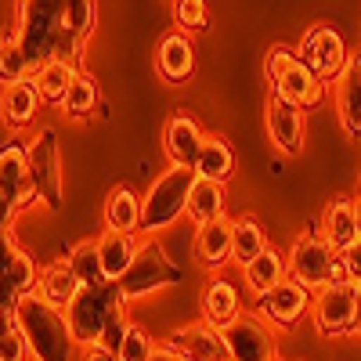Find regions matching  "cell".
<instances>
[{
    "label": "cell",
    "mask_w": 361,
    "mask_h": 361,
    "mask_svg": "<svg viewBox=\"0 0 361 361\" xmlns=\"http://www.w3.org/2000/svg\"><path fill=\"white\" fill-rule=\"evenodd\" d=\"M22 340L29 347V357L33 361H73L76 357V340L69 333L66 314L51 307L40 293H29L22 304L15 307Z\"/></svg>",
    "instance_id": "1"
},
{
    "label": "cell",
    "mask_w": 361,
    "mask_h": 361,
    "mask_svg": "<svg viewBox=\"0 0 361 361\" xmlns=\"http://www.w3.org/2000/svg\"><path fill=\"white\" fill-rule=\"evenodd\" d=\"M62 15H66V0H18L15 4L11 29L33 69L58 58V47H62Z\"/></svg>",
    "instance_id": "2"
},
{
    "label": "cell",
    "mask_w": 361,
    "mask_h": 361,
    "mask_svg": "<svg viewBox=\"0 0 361 361\" xmlns=\"http://www.w3.org/2000/svg\"><path fill=\"white\" fill-rule=\"evenodd\" d=\"M286 264H289V279L311 293L325 289L329 282H350L343 253H336L318 231H300L286 253Z\"/></svg>",
    "instance_id": "3"
},
{
    "label": "cell",
    "mask_w": 361,
    "mask_h": 361,
    "mask_svg": "<svg viewBox=\"0 0 361 361\" xmlns=\"http://www.w3.org/2000/svg\"><path fill=\"white\" fill-rule=\"evenodd\" d=\"M195 188V170L170 166L163 177L152 180V188L141 195V231L137 235H159L173 221L188 214V195Z\"/></svg>",
    "instance_id": "4"
},
{
    "label": "cell",
    "mask_w": 361,
    "mask_h": 361,
    "mask_svg": "<svg viewBox=\"0 0 361 361\" xmlns=\"http://www.w3.org/2000/svg\"><path fill=\"white\" fill-rule=\"evenodd\" d=\"M264 73H267V83H271V98H282L296 109H314L322 102L325 80H318L304 62H300L296 47L275 44L264 58Z\"/></svg>",
    "instance_id": "5"
},
{
    "label": "cell",
    "mask_w": 361,
    "mask_h": 361,
    "mask_svg": "<svg viewBox=\"0 0 361 361\" xmlns=\"http://www.w3.org/2000/svg\"><path fill=\"white\" fill-rule=\"evenodd\" d=\"M127 300L119 293L116 282H98V286H83L76 293V300L62 311L69 322V333L80 347H94L105 336V325L116 311H123Z\"/></svg>",
    "instance_id": "6"
},
{
    "label": "cell",
    "mask_w": 361,
    "mask_h": 361,
    "mask_svg": "<svg viewBox=\"0 0 361 361\" xmlns=\"http://www.w3.org/2000/svg\"><path fill=\"white\" fill-rule=\"evenodd\" d=\"M177 282H180V267L166 257V250L156 243V238H145L130 271L116 286H119L127 304H134V300H145V296H152L166 286H177Z\"/></svg>",
    "instance_id": "7"
},
{
    "label": "cell",
    "mask_w": 361,
    "mask_h": 361,
    "mask_svg": "<svg viewBox=\"0 0 361 361\" xmlns=\"http://www.w3.org/2000/svg\"><path fill=\"white\" fill-rule=\"evenodd\" d=\"M29 177L37 188V202H44L47 209H62V148L51 127L37 130V137L29 141Z\"/></svg>",
    "instance_id": "8"
},
{
    "label": "cell",
    "mask_w": 361,
    "mask_h": 361,
    "mask_svg": "<svg viewBox=\"0 0 361 361\" xmlns=\"http://www.w3.org/2000/svg\"><path fill=\"white\" fill-rule=\"evenodd\" d=\"M311 300H314L311 289H304L300 282L286 279V282H279L275 289H267L264 296H253V314H257L260 322H267L271 329H282V333H289V329H296L300 322L311 314Z\"/></svg>",
    "instance_id": "9"
},
{
    "label": "cell",
    "mask_w": 361,
    "mask_h": 361,
    "mask_svg": "<svg viewBox=\"0 0 361 361\" xmlns=\"http://www.w3.org/2000/svg\"><path fill=\"white\" fill-rule=\"evenodd\" d=\"M314 329L325 340H340L354 333V282H329L311 300Z\"/></svg>",
    "instance_id": "10"
},
{
    "label": "cell",
    "mask_w": 361,
    "mask_h": 361,
    "mask_svg": "<svg viewBox=\"0 0 361 361\" xmlns=\"http://www.w3.org/2000/svg\"><path fill=\"white\" fill-rule=\"evenodd\" d=\"M296 54L318 80H336L343 73V66H347V58H350L343 37L336 33L333 25H311L307 33L300 37Z\"/></svg>",
    "instance_id": "11"
},
{
    "label": "cell",
    "mask_w": 361,
    "mask_h": 361,
    "mask_svg": "<svg viewBox=\"0 0 361 361\" xmlns=\"http://www.w3.org/2000/svg\"><path fill=\"white\" fill-rule=\"evenodd\" d=\"M163 347L177 357H188V361H231V350L224 343V333L214 329L209 322H188V325H177L173 333H166Z\"/></svg>",
    "instance_id": "12"
},
{
    "label": "cell",
    "mask_w": 361,
    "mask_h": 361,
    "mask_svg": "<svg viewBox=\"0 0 361 361\" xmlns=\"http://www.w3.org/2000/svg\"><path fill=\"white\" fill-rule=\"evenodd\" d=\"M224 333V343L231 350V361H275V329L267 322H260L253 311L250 314H238Z\"/></svg>",
    "instance_id": "13"
},
{
    "label": "cell",
    "mask_w": 361,
    "mask_h": 361,
    "mask_svg": "<svg viewBox=\"0 0 361 361\" xmlns=\"http://www.w3.org/2000/svg\"><path fill=\"white\" fill-rule=\"evenodd\" d=\"M0 192L15 202L18 214L37 202V188L33 177H29V145L8 141L0 148Z\"/></svg>",
    "instance_id": "14"
},
{
    "label": "cell",
    "mask_w": 361,
    "mask_h": 361,
    "mask_svg": "<svg viewBox=\"0 0 361 361\" xmlns=\"http://www.w3.org/2000/svg\"><path fill=\"white\" fill-rule=\"evenodd\" d=\"M264 123H267L271 145H275L282 156H300L304 152V137H307L304 109H296V105H289L282 98H271L267 112H264Z\"/></svg>",
    "instance_id": "15"
},
{
    "label": "cell",
    "mask_w": 361,
    "mask_h": 361,
    "mask_svg": "<svg viewBox=\"0 0 361 361\" xmlns=\"http://www.w3.org/2000/svg\"><path fill=\"white\" fill-rule=\"evenodd\" d=\"M98 22V0H66V15H62V47L58 58L69 66L83 62V44L94 33Z\"/></svg>",
    "instance_id": "16"
},
{
    "label": "cell",
    "mask_w": 361,
    "mask_h": 361,
    "mask_svg": "<svg viewBox=\"0 0 361 361\" xmlns=\"http://www.w3.org/2000/svg\"><path fill=\"white\" fill-rule=\"evenodd\" d=\"M202 141H206V130L195 116L188 112H177L166 119V127H163V148H166V156L173 166H195L199 152H202Z\"/></svg>",
    "instance_id": "17"
},
{
    "label": "cell",
    "mask_w": 361,
    "mask_h": 361,
    "mask_svg": "<svg viewBox=\"0 0 361 361\" xmlns=\"http://www.w3.org/2000/svg\"><path fill=\"white\" fill-rule=\"evenodd\" d=\"M336 116L347 137H361V51L347 58L343 73L336 76Z\"/></svg>",
    "instance_id": "18"
},
{
    "label": "cell",
    "mask_w": 361,
    "mask_h": 361,
    "mask_svg": "<svg viewBox=\"0 0 361 361\" xmlns=\"http://www.w3.org/2000/svg\"><path fill=\"white\" fill-rule=\"evenodd\" d=\"M156 73L166 80V83H188L192 73H195V47L188 40V33H163L159 44H156Z\"/></svg>",
    "instance_id": "19"
},
{
    "label": "cell",
    "mask_w": 361,
    "mask_h": 361,
    "mask_svg": "<svg viewBox=\"0 0 361 361\" xmlns=\"http://www.w3.org/2000/svg\"><path fill=\"white\" fill-rule=\"evenodd\" d=\"M199 311H202V322H209L214 329H228L238 314H246L243 311V293H238L235 282H228L224 275H214L199 296Z\"/></svg>",
    "instance_id": "20"
},
{
    "label": "cell",
    "mask_w": 361,
    "mask_h": 361,
    "mask_svg": "<svg viewBox=\"0 0 361 361\" xmlns=\"http://www.w3.org/2000/svg\"><path fill=\"white\" fill-rule=\"evenodd\" d=\"M94 250H98V264H102V279H105V282H119V279L130 271V264H134L141 243H137V235L105 228V231L94 238Z\"/></svg>",
    "instance_id": "21"
},
{
    "label": "cell",
    "mask_w": 361,
    "mask_h": 361,
    "mask_svg": "<svg viewBox=\"0 0 361 361\" xmlns=\"http://www.w3.org/2000/svg\"><path fill=\"white\" fill-rule=\"evenodd\" d=\"M40 102H44V98H40V90H37L33 76H25V80L4 87V90H0V119H4V127L15 130V134L25 130V127L37 119Z\"/></svg>",
    "instance_id": "22"
},
{
    "label": "cell",
    "mask_w": 361,
    "mask_h": 361,
    "mask_svg": "<svg viewBox=\"0 0 361 361\" xmlns=\"http://www.w3.org/2000/svg\"><path fill=\"white\" fill-rule=\"evenodd\" d=\"M195 260L209 271L231 264V217H217L195 228Z\"/></svg>",
    "instance_id": "23"
},
{
    "label": "cell",
    "mask_w": 361,
    "mask_h": 361,
    "mask_svg": "<svg viewBox=\"0 0 361 361\" xmlns=\"http://www.w3.org/2000/svg\"><path fill=\"white\" fill-rule=\"evenodd\" d=\"M37 282H40V267L33 264L29 250H22L15 264L0 275V311H15L29 293H37Z\"/></svg>",
    "instance_id": "24"
},
{
    "label": "cell",
    "mask_w": 361,
    "mask_h": 361,
    "mask_svg": "<svg viewBox=\"0 0 361 361\" xmlns=\"http://www.w3.org/2000/svg\"><path fill=\"white\" fill-rule=\"evenodd\" d=\"M336 253H347L357 243V224H354V199L336 195L322 214V231H318Z\"/></svg>",
    "instance_id": "25"
},
{
    "label": "cell",
    "mask_w": 361,
    "mask_h": 361,
    "mask_svg": "<svg viewBox=\"0 0 361 361\" xmlns=\"http://www.w3.org/2000/svg\"><path fill=\"white\" fill-rule=\"evenodd\" d=\"M286 279H289V264H286V253L275 250V246H267L264 253H257L243 267V282H246V293L250 296H264L267 289H275Z\"/></svg>",
    "instance_id": "26"
},
{
    "label": "cell",
    "mask_w": 361,
    "mask_h": 361,
    "mask_svg": "<svg viewBox=\"0 0 361 361\" xmlns=\"http://www.w3.org/2000/svg\"><path fill=\"white\" fill-rule=\"evenodd\" d=\"M80 279H76V271L69 267V260H51L47 267H40V282H37V293L47 300L51 307L58 311H66L76 293H80Z\"/></svg>",
    "instance_id": "27"
},
{
    "label": "cell",
    "mask_w": 361,
    "mask_h": 361,
    "mask_svg": "<svg viewBox=\"0 0 361 361\" xmlns=\"http://www.w3.org/2000/svg\"><path fill=\"white\" fill-rule=\"evenodd\" d=\"M192 170H195L199 180H217V185H228V177L235 173V148H231V141L221 137V134H206L202 152H199Z\"/></svg>",
    "instance_id": "28"
},
{
    "label": "cell",
    "mask_w": 361,
    "mask_h": 361,
    "mask_svg": "<svg viewBox=\"0 0 361 361\" xmlns=\"http://www.w3.org/2000/svg\"><path fill=\"white\" fill-rule=\"evenodd\" d=\"M105 228L127 231V235H137L141 231V199H137V192L130 185L112 188V195L105 202Z\"/></svg>",
    "instance_id": "29"
},
{
    "label": "cell",
    "mask_w": 361,
    "mask_h": 361,
    "mask_svg": "<svg viewBox=\"0 0 361 361\" xmlns=\"http://www.w3.org/2000/svg\"><path fill=\"white\" fill-rule=\"evenodd\" d=\"M76 73H80L76 66L62 62V58H51V62H44L40 69H33V83H37L40 98H44L47 105L62 109V102H66V94H69V83L76 80Z\"/></svg>",
    "instance_id": "30"
},
{
    "label": "cell",
    "mask_w": 361,
    "mask_h": 361,
    "mask_svg": "<svg viewBox=\"0 0 361 361\" xmlns=\"http://www.w3.org/2000/svg\"><path fill=\"white\" fill-rule=\"evenodd\" d=\"M264 250H267V235H264V224L253 214H243L238 221H231V264L246 267Z\"/></svg>",
    "instance_id": "31"
},
{
    "label": "cell",
    "mask_w": 361,
    "mask_h": 361,
    "mask_svg": "<svg viewBox=\"0 0 361 361\" xmlns=\"http://www.w3.org/2000/svg\"><path fill=\"white\" fill-rule=\"evenodd\" d=\"M224 202H228V188L217 185V180H199L195 177V188L188 195V221L192 224H206V221H217L224 217Z\"/></svg>",
    "instance_id": "32"
},
{
    "label": "cell",
    "mask_w": 361,
    "mask_h": 361,
    "mask_svg": "<svg viewBox=\"0 0 361 361\" xmlns=\"http://www.w3.org/2000/svg\"><path fill=\"white\" fill-rule=\"evenodd\" d=\"M25 76H33V66H29V58H25L18 37H15V29H8V33L0 37V83L11 87V83H18Z\"/></svg>",
    "instance_id": "33"
},
{
    "label": "cell",
    "mask_w": 361,
    "mask_h": 361,
    "mask_svg": "<svg viewBox=\"0 0 361 361\" xmlns=\"http://www.w3.org/2000/svg\"><path fill=\"white\" fill-rule=\"evenodd\" d=\"M94 109H98V83L90 80L87 73H76V80L69 83V94L62 102V112L69 119H83V116H90Z\"/></svg>",
    "instance_id": "34"
},
{
    "label": "cell",
    "mask_w": 361,
    "mask_h": 361,
    "mask_svg": "<svg viewBox=\"0 0 361 361\" xmlns=\"http://www.w3.org/2000/svg\"><path fill=\"white\" fill-rule=\"evenodd\" d=\"M29 347L22 340V329L15 311H0V361H25Z\"/></svg>",
    "instance_id": "35"
},
{
    "label": "cell",
    "mask_w": 361,
    "mask_h": 361,
    "mask_svg": "<svg viewBox=\"0 0 361 361\" xmlns=\"http://www.w3.org/2000/svg\"><path fill=\"white\" fill-rule=\"evenodd\" d=\"M66 260H69V267L76 271L80 286H98V282H105V279H102V264H98V250H94V243H80V246H73Z\"/></svg>",
    "instance_id": "36"
},
{
    "label": "cell",
    "mask_w": 361,
    "mask_h": 361,
    "mask_svg": "<svg viewBox=\"0 0 361 361\" xmlns=\"http://www.w3.org/2000/svg\"><path fill=\"white\" fill-rule=\"evenodd\" d=\"M156 350H159V343L148 336L141 325H130V333L123 336V343L116 350V361H152Z\"/></svg>",
    "instance_id": "37"
},
{
    "label": "cell",
    "mask_w": 361,
    "mask_h": 361,
    "mask_svg": "<svg viewBox=\"0 0 361 361\" xmlns=\"http://www.w3.org/2000/svg\"><path fill=\"white\" fill-rule=\"evenodd\" d=\"M173 22L180 33H202L209 25V4L206 0H173Z\"/></svg>",
    "instance_id": "38"
},
{
    "label": "cell",
    "mask_w": 361,
    "mask_h": 361,
    "mask_svg": "<svg viewBox=\"0 0 361 361\" xmlns=\"http://www.w3.org/2000/svg\"><path fill=\"white\" fill-rule=\"evenodd\" d=\"M130 314H127V307L123 311H116L112 318H109V325H105V336H102V347H109L112 354L119 350V343H123V336L130 333Z\"/></svg>",
    "instance_id": "39"
},
{
    "label": "cell",
    "mask_w": 361,
    "mask_h": 361,
    "mask_svg": "<svg viewBox=\"0 0 361 361\" xmlns=\"http://www.w3.org/2000/svg\"><path fill=\"white\" fill-rule=\"evenodd\" d=\"M18 253H22V243L11 235V228H4V231H0V275H4V271L15 264Z\"/></svg>",
    "instance_id": "40"
},
{
    "label": "cell",
    "mask_w": 361,
    "mask_h": 361,
    "mask_svg": "<svg viewBox=\"0 0 361 361\" xmlns=\"http://www.w3.org/2000/svg\"><path fill=\"white\" fill-rule=\"evenodd\" d=\"M343 260H347V275H350V282H361V238L343 253Z\"/></svg>",
    "instance_id": "41"
},
{
    "label": "cell",
    "mask_w": 361,
    "mask_h": 361,
    "mask_svg": "<svg viewBox=\"0 0 361 361\" xmlns=\"http://www.w3.org/2000/svg\"><path fill=\"white\" fill-rule=\"evenodd\" d=\"M15 217H18L15 202H11L4 192H0V231H4V228H11V224H15Z\"/></svg>",
    "instance_id": "42"
},
{
    "label": "cell",
    "mask_w": 361,
    "mask_h": 361,
    "mask_svg": "<svg viewBox=\"0 0 361 361\" xmlns=\"http://www.w3.org/2000/svg\"><path fill=\"white\" fill-rule=\"evenodd\" d=\"M83 361H116V354L109 347L94 343V347H83Z\"/></svg>",
    "instance_id": "43"
},
{
    "label": "cell",
    "mask_w": 361,
    "mask_h": 361,
    "mask_svg": "<svg viewBox=\"0 0 361 361\" xmlns=\"http://www.w3.org/2000/svg\"><path fill=\"white\" fill-rule=\"evenodd\" d=\"M354 333L361 336V282H354Z\"/></svg>",
    "instance_id": "44"
},
{
    "label": "cell",
    "mask_w": 361,
    "mask_h": 361,
    "mask_svg": "<svg viewBox=\"0 0 361 361\" xmlns=\"http://www.w3.org/2000/svg\"><path fill=\"white\" fill-rule=\"evenodd\" d=\"M152 361H177V354H170V350L159 343V350H156V357H152Z\"/></svg>",
    "instance_id": "45"
},
{
    "label": "cell",
    "mask_w": 361,
    "mask_h": 361,
    "mask_svg": "<svg viewBox=\"0 0 361 361\" xmlns=\"http://www.w3.org/2000/svg\"><path fill=\"white\" fill-rule=\"evenodd\" d=\"M354 224H357V238H361V195L354 199Z\"/></svg>",
    "instance_id": "46"
},
{
    "label": "cell",
    "mask_w": 361,
    "mask_h": 361,
    "mask_svg": "<svg viewBox=\"0 0 361 361\" xmlns=\"http://www.w3.org/2000/svg\"><path fill=\"white\" fill-rule=\"evenodd\" d=\"M177 361H188V357H177Z\"/></svg>",
    "instance_id": "47"
},
{
    "label": "cell",
    "mask_w": 361,
    "mask_h": 361,
    "mask_svg": "<svg viewBox=\"0 0 361 361\" xmlns=\"http://www.w3.org/2000/svg\"><path fill=\"white\" fill-rule=\"evenodd\" d=\"M275 361H282V357H275Z\"/></svg>",
    "instance_id": "48"
}]
</instances>
